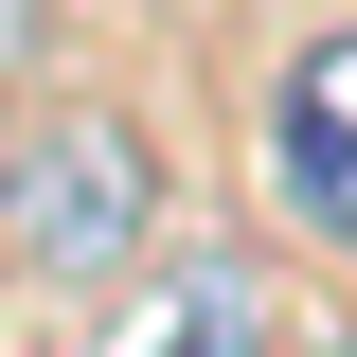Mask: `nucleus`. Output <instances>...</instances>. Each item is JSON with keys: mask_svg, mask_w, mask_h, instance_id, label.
I'll return each instance as SVG.
<instances>
[{"mask_svg": "<svg viewBox=\"0 0 357 357\" xmlns=\"http://www.w3.org/2000/svg\"><path fill=\"white\" fill-rule=\"evenodd\" d=\"M268 197H286V232L357 250V36L286 54V89H268Z\"/></svg>", "mask_w": 357, "mask_h": 357, "instance_id": "nucleus-2", "label": "nucleus"}, {"mask_svg": "<svg viewBox=\"0 0 357 357\" xmlns=\"http://www.w3.org/2000/svg\"><path fill=\"white\" fill-rule=\"evenodd\" d=\"M0 250L36 268V286H126V268L161 250V143H143L126 107L18 126V161H0Z\"/></svg>", "mask_w": 357, "mask_h": 357, "instance_id": "nucleus-1", "label": "nucleus"}, {"mask_svg": "<svg viewBox=\"0 0 357 357\" xmlns=\"http://www.w3.org/2000/svg\"><path fill=\"white\" fill-rule=\"evenodd\" d=\"M126 340H268V286L250 268H178V286H143Z\"/></svg>", "mask_w": 357, "mask_h": 357, "instance_id": "nucleus-3", "label": "nucleus"}]
</instances>
